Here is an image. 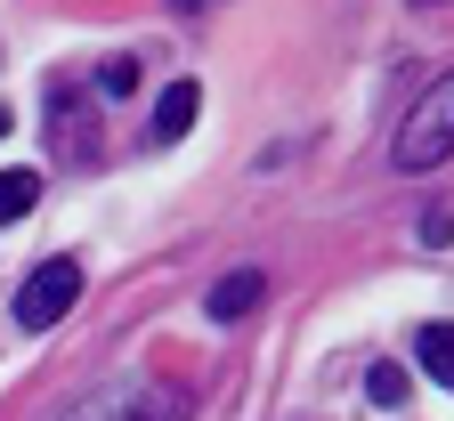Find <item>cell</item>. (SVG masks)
<instances>
[{
    "instance_id": "1",
    "label": "cell",
    "mask_w": 454,
    "mask_h": 421,
    "mask_svg": "<svg viewBox=\"0 0 454 421\" xmlns=\"http://www.w3.org/2000/svg\"><path fill=\"white\" fill-rule=\"evenodd\" d=\"M446 154H454V74H438V82L414 97V113L397 122L389 162H397V170H438Z\"/></svg>"
},
{
    "instance_id": "2",
    "label": "cell",
    "mask_w": 454,
    "mask_h": 421,
    "mask_svg": "<svg viewBox=\"0 0 454 421\" xmlns=\"http://www.w3.org/2000/svg\"><path fill=\"white\" fill-rule=\"evenodd\" d=\"M66 421H187V389L179 381H114V389L82 397Z\"/></svg>"
},
{
    "instance_id": "3",
    "label": "cell",
    "mask_w": 454,
    "mask_h": 421,
    "mask_svg": "<svg viewBox=\"0 0 454 421\" xmlns=\"http://www.w3.org/2000/svg\"><path fill=\"white\" fill-rule=\"evenodd\" d=\"M98 105L106 97H82V90H57L49 97V154L57 162H74V170H90V162H106V130H98Z\"/></svg>"
},
{
    "instance_id": "4",
    "label": "cell",
    "mask_w": 454,
    "mask_h": 421,
    "mask_svg": "<svg viewBox=\"0 0 454 421\" xmlns=\"http://www.w3.org/2000/svg\"><path fill=\"white\" fill-rule=\"evenodd\" d=\"M74 300H82V260H41V268L25 276V292H17V324H25V332H49Z\"/></svg>"
},
{
    "instance_id": "5",
    "label": "cell",
    "mask_w": 454,
    "mask_h": 421,
    "mask_svg": "<svg viewBox=\"0 0 454 421\" xmlns=\"http://www.w3.org/2000/svg\"><path fill=\"white\" fill-rule=\"evenodd\" d=\"M260 292H268L260 268H236V276H219V284H211L203 316H211V324H236V316H252V300H260Z\"/></svg>"
},
{
    "instance_id": "6",
    "label": "cell",
    "mask_w": 454,
    "mask_h": 421,
    "mask_svg": "<svg viewBox=\"0 0 454 421\" xmlns=\"http://www.w3.org/2000/svg\"><path fill=\"white\" fill-rule=\"evenodd\" d=\"M195 113H203V90H195V82H170L162 105H154V138H162V146H170V138H187V130H195Z\"/></svg>"
},
{
    "instance_id": "7",
    "label": "cell",
    "mask_w": 454,
    "mask_h": 421,
    "mask_svg": "<svg viewBox=\"0 0 454 421\" xmlns=\"http://www.w3.org/2000/svg\"><path fill=\"white\" fill-rule=\"evenodd\" d=\"M414 356H422V373H430L438 389H454V324H422Z\"/></svg>"
},
{
    "instance_id": "8",
    "label": "cell",
    "mask_w": 454,
    "mask_h": 421,
    "mask_svg": "<svg viewBox=\"0 0 454 421\" xmlns=\"http://www.w3.org/2000/svg\"><path fill=\"white\" fill-rule=\"evenodd\" d=\"M41 203V170H0V227Z\"/></svg>"
},
{
    "instance_id": "9",
    "label": "cell",
    "mask_w": 454,
    "mask_h": 421,
    "mask_svg": "<svg viewBox=\"0 0 454 421\" xmlns=\"http://www.w3.org/2000/svg\"><path fill=\"white\" fill-rule=\"evenodd\" d=\"M98 90L106 97H130L138 90V57H106V66H98Z\"/></svg>"
},
{
    "instance_id": "10",
    "label": "cell",
    "mask_w": 454,
    "mask_h": 421,
    "mask_svg": "<svg viewBox=\"0 0 454 421\" xmlns=\"http://www.w3.org/2000/svg\"><path fill=\"white\" fill-rule=\"evenodd\" d=\"M365 389H373V405H397V397H406V373H397V365H373Z\"/></svg>"
},
{
    "instance_id": "11",
    "label": "cell",
    "mask_w": 454,
    "mask_h": 421,
    "mask_svg": "<svg viewBox=\"0 0 454 421\" xmlns=\"http://www.w3.org/2000/svg\"><path fill=\"white\" fill-rule=\"evenodd\" d=\"M422 244H430V252L454 244V211H430V219H422Z\"/></svg>"
},
{
    "instance_id": "12",
    "label": "cell",
    "mask_w": 454,
    "mask_h": 421,
    "mask_svg": "<svg viewBox=\"0 0 454 421\" xmlns=\"http://www.w3.org/2000/svg\"><path fill=\"white\" fill-rule=\"evenodd\" d=\"M170 9H219V0H170Z\"/></svg>"
},
{
    "instance_id": "13",
    "label": "cell",
    "mask_w": 454,
    "mask_h": 421,
    "mask_svg": "<svg viewBox=\"0 0 454 421\" xmlns=\"http://www.w3.org/2000/svg\"><path fill=\"white\" fill-rule=\"evenodd\" d=\"M0 138H9V105H0Z\"/></svg>"
},
{
    "instance_id": "14",
    "label": "cell",
    "mask_w": 454,
    "mask_h": 421,
    "mask_svg": "<svg viewBox=\"0 0 454 421\" xmlns=\"http://www.w3.org/2000/svg\"><path fill=\"white\" fill-rule=\"evenodd\" d=\"M414 9H446V0H414Z\"/></svg>"
}]
</instances>
